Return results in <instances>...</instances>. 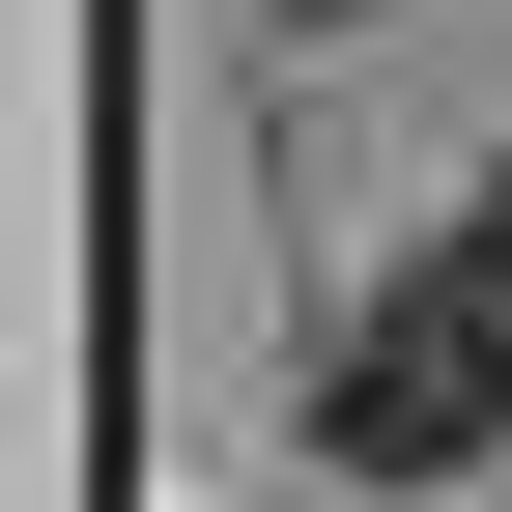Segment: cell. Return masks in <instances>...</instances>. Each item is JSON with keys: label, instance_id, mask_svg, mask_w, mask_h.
<instances>
[{"label": "cell", "instance_id": "obj_1", "mask_svg": "<svg viewBox=\"0 0 512 512\" xmlns=\"http://www.w3.org/2000/svg\"><path fill=\"white\" fill-rule=\"evenodd\" d=\"M313 427H342L370 484H427V456H484V427H512V200H456V228L399 256V285L342 313V370H313Z\"/></svg>", "mask_w": 512, "mask_h": 512}, {"label": "cell", "instance_id": "obj_2", "mask_svg": "<svg viewBox=\"0 0 512 512\" xmlns=\"http://www.w3.org/2000/svg\"><path fill=\"white\" fill-rule=\"evenodd\" d=\"M285 29H370V0H285Z\"/></svg>", "mask_w": 512, "mask_h": 512}]
</instances>
